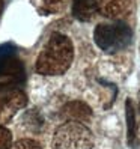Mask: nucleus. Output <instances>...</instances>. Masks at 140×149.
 <instances>
[{
    "mask_svg": "<svg viewBox=\"0 0 140 149\" xmlns=\"http://www.w3.org/2000/svg\"><path fill=\"white\" fill-rule=\"evenodd\" d=\"M39 14L42 15H53L60 12L66 5V0H30Z\"/></svg>",
    "mask_w": 140,
    "mask_h": 149,
    "instance_id": "1a4fd4ad",
    "label": "nucleus"
},
{
    "mask_svg": "<svg viewBox=\"0 0 140 149\" xmlns=\"http://www.w3.org/2000/svg\"><path fill=\"white\" fill-rule=\"evenodd\" d=\"M137 140H139V149H140V124H139V128H137Z\"/></svg>",
    "mask_w": 140,
    "mask_h": 149,
    "instance_id": "ddd939ff",
    "label": "nucleus"
},
{
    "mask_svg": "<svg viewBox=\"0 0 140 149\" xmlns=\"http://www.w3.org/2000/svg\"><path fill=\"white\" fill-rule=\"evenodd\" d=\"M125 111H127V125H128V143L134 145L136 139V118H134V107L130 100H127L125 104Z\"/></svg>",
    "mask_w": 140,
    "mask_h": 149,
    "instance_id": "9d476101",
    "label": "nucleus"
},
{
    "mask_svg": "<svg viewBox=\"0 0 140 149\" xmlns=\"http://www.w3.org/2000/svg\"><path fill=\"white\" fill-rule=\"evenodd\" d=\"M0 75L24 77L23 63L17 57V48L12 44L0 45Z\"/></svg>",
    "mask_w": 140,
    "mask_h": 149,
    "instance_id": "20e7f679",
    "label": "nucleus"
},
{
    "mask_svg": "<svg viewBox=\"0 0 140 149\" xmlns=\"http://www.w3.org/2000/svg\"><path fill=\"white\" fill-rule=\"evenodd\" d=\"M63 116L68 118V120H74V122H83L91 118L92 111L91 109L86 106L84 102H80V101H74V102H69L63 107L62 110Z\"/></svg>",
    "mask_w": 140,
    "mask_h": 149,
    "instance_id": "6e6552de",
    "label": "nucleus"
},
{
    "mask_svg": "<svg viewBox=\"0 0 140 149\" xmlns=\"http://www.w3.org/2000/svg\"><path fill=\"white\" fill-rule=\"evenodd\" d=\"M2 11H3V0H0V15H2Z\"/></svg>",
    "mask_w": 140,
    "mask_h": 149,
    "instance_id": "4468645a",
    "label": "nucleus"
},
{
    "mask_svg": "<svg viewBox=\"0 0 140 149\" xmlns=\"http://www.w3.org/2000/svg\"><path fill=\"white\" fill-rule=\"evenodd\" d=\"M100 0H72V14L80 21H91L98 14Z\"/></svg>",
    "mask_w": 140,
    "mask_h": 149,
    "instance_id": "0eeeda50",
    "label": "nucleus"
},
{
    "mask_svg": "<svg viewBox=\"0 0 140 149\" xmlns=\"http://www.w3.org/2000/svg\"><path fill=\"white\" fill-rule=\"evenodd\" d=\"M95 44L107 53H116L130 45L133 39V32L124 21L101 23L95 27L93 32Z\"/></svg>",
    "mask_w": 140,
    "mask_h": 149,
    "instance_id": "f03ea898",
    "label": "nucleus"
},
{
    "mask_svg": "<svg viewBox=\"0 0 140 149\" xmlns=\"http://www.w3.org/2000/svg\"><path fill=\"white\" fill-rule=\"evenodd\" d=\"M131 8V0H100L98 12L107 18L118 20L124 17Z\"/></svg>",
    "mask_w": 140,
    "mask_h": 149,
    "instance_id": "423d86ee",
    "label": "nucleus"
},
{
    "mask_svg": "<svg viewBox=\"0 0 140 149\" xmlns=\"http://www.w3.org/2000/svg\"><path fill=\"white\" fill-rule=\"evenodd\" d=\"M26 104V95L20 91H9L0 93V122H6L11 119L15 111L24 107Z\"/></svg>",
    "mask_w": 140,
    "mask_h": 149,
    "instance_id": "39448f33",
    "label": "nucleus"
},
{
    "mask_svg": "<svg viewBox=\"0 0 140 149\" xmlns=\"http://www.w3.org/2000/svg\"><path fill=\"white\" fill-rule=\"evenodd\" d=\"M11 142H12L11 131L5 127H0V149H9Z\"/></svg>",
    "mask_w": 140,
    "mask_h": 149,
    "instance_id": "9b49d317",
    "label": "nucleus"
},
{
    "mask_svg": "<svg viewBox=\"0 0 140 149\" xmlns=\"http://www.w3.org/2000/svg\"><path fill=\"white\" fill-rule=\"evenodd\" d=\"M92 146L93 136L81 122L68 120L54 131V149H92Z\"/></svg>",
    "mask_w": 140,
    "mask_h": 149,
    "instance_id": "7ed1b4c3",
    "label": "nucleus"
},
{
    "mask_svg": "<svg viewBox=\"0 0 140 149\" xmlns=\"http://www.w3.org/2000/svg\"><path fill=\"white\" fill-rule=\"evenodd\" d=\"M11 149H42L36 142H33V140H20V142H17Z\"/></svg>",
    "mask_w": 140,
    "mask_h": 149,
    "instance_id": "f8f14e48",
    "label": "nucleus"
},
{
    "mask_svg": "<svg viewBox=\"0 0 140 149\" xmlns=\"http://www.w3.org/2000/svg\"><path fill=\"white\" fill-rule=\"evenodd\" d=\"M72 42L62 33H53L36 60V72L42 75H60L72 63Z\"/></svg>",
    "mask_w": 140,
    "mask_h": 149,
    "instance_id": "f257e3e1",
    "label": "nucleus"
}]
</instances>
